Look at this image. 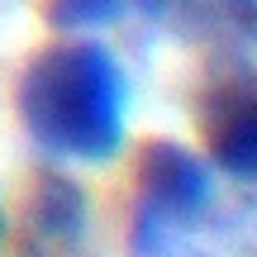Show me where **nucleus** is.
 I'll list each match as a JSON object with an SVG mask.
<instances>
[{
  "label": "nucleus",
  "instance_id": "20e7f679",
  "mask_svg": "<svg viewBox=\"0 0 257 257\" xmlns=\"http://www.w3.org/2000/svg\"><path fill=\"white\" fill-rule=\"evenodd\" d=\"M210 162L219 167V176L248 186L257 172V119H252V91H248V76H238L229 95H219L210 114Z\"/></svg>",
  "mask_w": 257,
  "mask_h": 257
},
{
  "label": "nucleus",
  "instance_id": "0eeeda50",
  "mask_svg": "<svg viewBox=\"0 0 257 257\" xmlns=\"http://www.w3.org/2000/svg\"><path fill=\"white\" fill-rule=\"evenodd\" d=\"M5 233H10V219H5V205H0V248H5Z\"/></svg>",
  "mask_w": 257,
  "mask_h": 257
},
{
  "label": "nucleus",
  "instance_id": "39448f33",
  "mask_svg": "<svg viewBox=\"0 0 257 257\" xmlns=\"http://www.w3.org/2000/svg\"><path fill=\"white\" fill-rule=\"evenodd\" d=\"M143 5H153L157 19L181 38H200V43H219V38L248 43L252 38L257 0H143Z\"/></svg>",
  "mask_w": 257,
  "mask_h": 257
},
{
  "label": "nucleus",
  "instance_id": "423d86ee",
  "mask_svg": "<svg viewBox=\"0 0 257 257\" xmlns=\"http://www.w3.org/2000/svg\"><path fill=\"white\" fill-rule=\"evenodd\" d=\"M134 0H48V19L62 34H86V29H105L124 19Z\"/></svg>",
  "mask_w": 257,
  "mask_h": 257
},
{
  "label": "nucleus",
  "instance_id": "f257e3e1",
  "mask_svg": "<svg viewBox=\"0 0 257 257\" xmlns=\"http://www.w3.org/2000/svg\"><path fill=\"white\" fill-rule=\"evenodd\" d=\"M15 110L53 167H105L128 138V72L95 38H62L24 62Z\"/></svg>",
  "mask_w": 257,
  "mask_h": 257
},
{
  "label": "nucleus",
  "instance_id": "7ed1b4c3",
  "mask_svg": "<svg viewBox=\"0 0 257 257\" xmlns=\"http://www.w3.org/2000/svg\"><path fill=\"white\" fill-rule=\"evenodd\" d=\"M91 233V200L67 172H43L24 200L19 248L24 257H76Z\"/></svg>",
  "mask_w": 257,
  "mask_h": 257
},
{
  "label": "nucleus",
  "instance_id": "f03ea898",
  "mask_svg": "<svg viewBox=\"0 0 257 257\" xmlns=\"http://www.w3.org/2000/svg\"><path fill=\"white\" fill-rule=\"evenodd\" d=\"M128 257H252V200L224 195L219 167L172 138L138 162Z\"/></svg>",
  "mask_w": 257,
  "mask_h": 257
}]
</instances>
